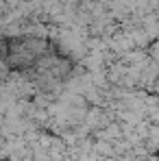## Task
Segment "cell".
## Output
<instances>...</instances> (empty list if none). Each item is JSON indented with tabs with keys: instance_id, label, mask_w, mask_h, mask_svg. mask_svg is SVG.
Listing matches in <instances>:
<instances>
[{
	"instance_id": "6da1fadb",
	"label": "cell",
	"mask_w": 159,
	"mask_h": 161,
	"mask_svg": "<svg viewBox=\"0 0 159 161\" xmlns=\"http://www.w3.org/2000/svg\"><path fill=\"white\" fill-rule=\"evenodd\" d=\"M4 63L31 83H61L70 74L72 61L57 44L42 37H13L4 42Z\"/></svg>"
}]
</instances>
